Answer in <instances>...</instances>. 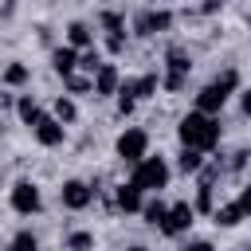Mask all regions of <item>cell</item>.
Returning <instances> with one entry per match:
<instances>
[{"mask_svg": "<svg viewBox=\"0 0 251 251\" xmlns=\"http://www.w3.org/2000/svg\"><path fill=\"white\" fill-rule=\"evenodd\" d=\"M180 149H196V153H212L220 145V118H208L200 110H188L176 126Z\"/></svg>", "mask_w": 251, "mask_h": 251, "instance_id": "6da1fadb", "label": "cell"}, {"mask_svg": "<svg viewBox=\"0 0 251 251\" xmlns=\"http://www.w3.org/2000/svg\"><path fill=\"white\" fill-rule=\"evenodd\" d=\"M8 200H12V212H20V216H35L43 208V196H39L35 180H16L12 192H8Z\"/></svg>", "mask_w": 251, "mask_h": 251, "instance_id": "5b68a950", "label": "cell"}, {"mask_svg": "<svg viewBox=\"0 0 251 251\" xmlns=\"http://www.w3.org/2000/svg\"><path fill=\"white\" fill-rule=\"evenodd\" d=\"M204 153H196V149H180L176 153V169L184 173V176H196V173H204Z\"/></svg>", "mask_w": 251, "mask_h": 251, "instance_id": "2e32d148", "label": "cell"}, {"mask_svg": "<svg viewBox=\"0 0 251 251\" xmlns=\"http://www.w3.org/2000/svg\"><path fill=\"white\" fill-rule=\"evenodd\" d=\"M212 216H216V224H220V227H235V224L243 220L235 204H216V212H212Z\"/></svg>", "mask_w": 251, "mask_h": 251, "instance_id": "cb8c5ba5", "label": "cell"}, {"mask_svg": "<svg viewBox=\"0 0 251 251\" xmlns=\"http://www.w3.org/2000/svg\"><path fill=\"white\" fill-rule=\"evenodd\" d=\"M106 51H110V55H122V51H126V31H122V35H106Z\"/></svg>", "mask_w": 251, "mask_h": 251, "instance_id": "f546056e", "label": "cell"}, {"mask_svg": "<svg viewBox=\"0 0 251 251\" xmlns=\"http://www.w3.org/2000/svg\"><path fill=\"white\" fill-rule=\"evenodd\" d=\"M16 114H20V122H24V126H31V129L47 118V110H43L31 94H20V98H16Z\"/></svg>", "mask_w": 251, "mask_h": 251, "instance_id": "4fadbf2b", "label": "cell"}, {"mask_svg": "<svg viewBox=\"0 0 251 251\" xmlns=\"http://www.w3.org/2000/svg\"><path fill=\"white\" fill-rule=\"evenodd\" d=\"M129 251H149V247H129Z\"/></svg>", "mask_w": 251, "mask_h": 251, "instance_id": "e575fe53", "label": "cell"}, {"mask_svg": "<svg viewBox=\"0 0 251 251\" xmlns=\"http://www.w3.org/2000/svg\"><path fill=\"white\" fill-rule=\"evenodd\" d=\"M98 67H102V51H98V47L78 51V71H82L86 78H94V75H98Z\"/></svg>", "mask_w": 251, "mask_h": 251, "instance_id": "ffe728a7", "label": "cell"}, {"mask_svg": "<svg viewBox=\"0 0 251 251\" xmlns=\"http://www.w3.org/2000/svg\"><path fill=\"white\" fill-rule=\"evenodd\" d=\"M169 24H173V12L169 8H145V12H137L133 31L137 35H157V31H169Z\"/></svg>", "mask_w": 251, "mask_h": 251, "instance_id": "52a82bcc", "label": "cell"}, {"mask_svg": "<svg viewBox=\"0 0 251 251\" xmlns=\"http://www.w3.org/2000/svg\"><path fill=\"white\" fill-rule=\"evenodd\" d=\"M98 24H102V31H106V35H122V31H126V16H122V12H114V8H106V12L98 16Z\"/></svg>", "mask_w": 251, "mask_h": 251, "instance_id": "d6986e66", "label": "cell"}, {"mask_svg": "<svg viewBox=\"0 0 251 251\" xmlns=\"http://www.w3.org/2000/svg\"><path fill=\"white\" fill-rule=\"evenodd\" d=\"M8 251H39V239L31 231H16L12 243H8Z\"/></svg>", "mask_w": 251, "mask_h": 251, "instance_id": "4316f807", "label": "cell"}, {"mask_svg": "<svg viewBox=\"0 0 251 251\" xmlns=\"http://www.w3.org/2000/svg\"><path fill=\"white\" fill-rule=\"evenodd\" d=\"M118 157L126 161V165H137V161H145L149 157V133L145 129H137V126H129V129H122L118 133Z\"/></svg>", "mask_w": 251, "mask_h": 251, "instance_id": "277c9868", "label": "cell"}, {"mask_svg": "<svg viewBox=\"0 0 251 251\" xmlns=\"http://www.w3.org/2000/svg\"><path fill=\"white\" fill-rule=\"evenodd\" d=\"M227 98H231V94H227L224 86L208 82V86H200V90H196V110H200V114H208V118H220V110L227 106Z\"/></svg>", "mask_w": 251, "mask_h": 251, "instance_id": "ba28073f", "label": "cell"}, {"mask_svg": "<svg viewBox=\"0 0 251 251\" xmlns=\"http://www.w3.org/2000/svg\"><path fill=\"white\" fill-rule=\"evenodd\" d=\"M169 176H173V169H169V161L165 157H145V161H137L133 165V176H129V184H137L141 192H161V188H169Z\"/></svg>", "mask_w": 251, "mask_h": 251, "instance_id": "7a4b0ae2", "label": "cell"}, {"mask_svg": "<svg viewBox=\"0 0 251 251\" xmlns=\"http://www.w3.org/2000/svg\"><path fill=\"white\" fill-rule=\"evenodd\" d=\"M188 71H192V59H188V51L184 47H169V55H165V75H161V86L165 90H184V82H188Z\"/></svg>", "mask_w": 251, "mask_h": 251, "instance_id": "3957f363", "label": "cell"}, {"mask_svg": "<svg viewBox=\"0 0 251 251\" xmlns=\"http://www.w3.org/2000/svg\"><path fill=\"white\" fill-rule=\"evenodd\" d=\"M67 82V98L71 94H94V82L86 78V75H71V78H63Z\"/></svg>", "mask_w": 251, "mask_h": 251, "instance_id": "484cf974", "label": "cell"}, {"mask_svg": "<svg viewBox=\"0 0 251 251\" xmlns=\"http://www.w3.org/2000/svg\"><path fill=\"white\" fill-rule=\"evenodd\" d=\"M4 106H12V98H8V94H0V110H4Z\"/></svg>", "mask_w": 251, "mask_h": 251, "instance_id": "836d02e7", "label": "cell"}, {"mask_svg": "<svg viewBox=\"0 0 251 251\" xmlns=\"http://www.w3.org/2000/svg\"><path fill=\"white\" fill-rule=\"evenodd\" d=\"M31 133H35V141H39L43 149H55V145H63V137H67V126H59V122L47 114V118H43V122H39Z\"/></svg>", "mask_w": 251, "mask_h": 251, "instance_id": "8fae6325", "label": "cell"}, {"mask_svg": "<svg viewBox=\"0 0 251 251\" xmlns=\"http://www.w3.org/2000/svg\"><path fill=\"white\" fill-rule=\"evenodd\" d=\"M196 212H216V192H212V180H200L196 184Z\"/></svg>", "mask_w": 251, "mask_h": 251, "instance_id": "44dd1931", "label": "cell"}, {"mask_svg": "<svg viewBox=\"0 0 251 251\" xmlns=\"http://www.w3.org/2000/svg\"><path fill=\"white\" fill-rule=\"evenodd\" d=\"M67 47L71 51H90L94 47V31H90L86 20H71L67 24Z\"/></svg>", "mask_w": 251, "mask_h": 251, "instance_id": "7c38bea8", "label": "cell"}, {"mask_svg": "<svg viewBox=\"0 0 251 251\" xmlns=\"http://www.w3.org/2000/svg\"><path fill=\"white\" fill-rule=\"evenodd\" d=\"M247 157H251V153H247V149H239V153L231 157V169H243V165H247Z\"/></svg>", "mask_w": 251, "mask_h": 251, "instance_id": "1f68e13d", "label": "cell"}, {"mask_svg": "<svg viewBox=\"0 0 251 251\" xmlns=\"http://www.w3.org/2000/svg\"><path fill=\"white\" fill-rule=\"evenodd\" d=\"M157 86H161V75H141L133 78V98H153Z\"/></svg>", "mask_w": 251, "mask_h": 251, "instance_id": "7402d4cb", "label": "cell"}, {"mask_svg": "<svg viewBox=\"0 0 251 251\" xmlns=\"http://www.w3.org/2000/svg\"><path fill=\"white\" fill-rule=\"evenodd\" d=\"M180 251H216V247H212V239H188Z\"/></svg>", "mask_w": 251, "mask_h": 251, "instance_id": "4dcf8cb0", "label": "cell"}, {"mask_svg": "<svg viewBox=\"0 0 251 251\" xmlns=\"http://www.w3.org/2000/svg\"><path fill=\"white\" fill-rule=\"evenodd\" d=\"M141 216H145V224L161 227V224H165V216H169V204H165L161 196H153V200H145V204H141Z\"/></svg>", "mask_w": 251, "mask_h": 251, "instance_id": "e0dca14e", "label": "cell"}, {"mask_svg": "<svg viewBox=\"0 0 251 251\" xmlns=\"http://www.w3.org/2000/svg\"><path fill=\"white\" fill-rule=\"evenodd\" d=\"M51 118H55L59 126H71V122L78 118V106H75V98H67V94H63V98H55V114H51Z\"/></svg>", "mask_w": 251, "mask_h": 251, "instance_id": "ac0fdd59", "label": "cell"}, {"mask_svg": "<svg viewBox=\"0 0 251 251\" xmlns=\"http://www.w3.org/2000/svg\"><path fill=\"white\" fill-rule=\"evenodd\" d=\"M212 82H216V86H224L227 94H235V90H239V71H235V67H227V71H224V75H216Z\"/></svg>", "mask_w": 251, "mask_h": 251, "instance_id": "83f0119b", "label": "cell"}, {"mask_svg": "<svg viewBox=\"0 0 251 251\" xmlns=\"http://www.w3.org/2000/svg\"><path fill=\"white\" fill-rule=\"evenodd\" d=\"M59 200H63V208H71V212H82V208L94 200V188H90L86 180H63V188H59Z\"/></svg>", "mask_w": 251, "mask_h": 251, "instance_id": "9c48e42d", "label": "cell"}, {"mask_svg": "<svg viewBox=\"0 0 251 251\" xmlns=\"http://www.w3.org/2000/svg\"><path fill=\"white\" fill-rule=\"evenodd\" d=\"M239 106H243V114H247V118H251V86H247V90H243V94H239Z\"/></svg>", "mask_w": 251, "mask_h": 251, "instance_id": "d6a6232c", "label": "cell"}, {"mask_svg": "<svg viewBox=\"0 0 251 251\" xmlns=\"http://www.w3.org/2000/svg\"><path fill=\"white\" fill-rule=\"evenodd\" d=\"M114 204L122 208V212H141V204H145V192L137 188V184H118V192H114Z\"/></svg>", "mask_w": 251, "mask_h": 251, "instance_id": "5bb4252c", "label": "cell"}, {"mask_svg": "<svg viewBox=\"0 0 251 251\" xmlns=\"http://www.w3.org/2000/svg\"><path fill=\"white\" fill-rule=\"evenodd\" d=\"M51 67H55V75H63V78L78 75V51H71V47H55V51H51Z\"/></svg>", "mask_w": 251, "mask_h": 251, "instance_id": "9a60e30c", "label": "cell"}, {"mask_svg": "<svg viewBox=\"0 0 251 251\" xmlns=\"http://www.w3.org/2000/svg\"><path fill=\"white\" fill-rule=\"evenodd\" d=\"M231 204H235V208H239V216L247 220V216H251V184H247V188H243V192H239Z\"/></svg>", "mask_w": 251, "mask_h": 251, "instance_id": "f1b7e54d", "label": "cell"}, {"mask_svg": "<svg viewBox=\"0 0 251 251\" xmlns=\"http://www.w3.org/2000/svg\"><path fill=\"white\" fill-rule=\"evenodd\" d=\"M90 82H94V98H110V94H118V86H122V71H118L114 63H102Z\"/></svg>", "mask_w": 251, "mask_h": 251, "instance_id": "30bf717a", "label": "cell"}, {"mask_svg": "<svg viewBox=\"0 0 251 251\" xmlns=\"http://www.w3.org/2000/svg\"><path fill=\"white\" fill-rule=\"evenodd\" d=\"M192 220H196V208H192L188 200H176V204H169V216H165L161 231H165L169 239H176V235H184V231L192 227Z\"/></svg>", "mask_w": 251, "mask_h": 251, "instance_id": "8992f818", "label": "cell"}, {"mask_svg": "<svg viewBox=\"0 0 251 251\" xmlns=\"http://www.w3.org/2000/svg\"><path fill=\"white\" fill-rule=\"evenodd\" d=\"M67 251H94V231H71Z\"/></svg>", "mask_w": 251, "mask_h": 251, "instance_id": "d4e9b609", "label": "cell"}, {"mask_svg": "<svg viewBox=\"0 0 251 251\" xmlns=\"http://www.w3.org/2000/svg\"><path fill=\"white\" fill-rule=\"evenodd\" d=\"M27 78H31V71H27L24 63H8V67H4V86H24Z\"/></svg>", "mask_w": 251, "mask_h": 251, "instance_id": "603a6c76", "label": "cell"}]
</instances>
